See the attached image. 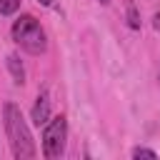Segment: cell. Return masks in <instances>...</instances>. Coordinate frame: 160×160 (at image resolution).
<instances>
[{"instance_id":"obj_10","label":"cell","mask_w":160,"mask_h":160,"mask_svg":"<svg viewBox=\"0 0 160 160\" xmlns=\"http://www.w3.org/2000/svg\"><path fill=\"white\" fill-rule=\"evenodd\" d=\"M38 2H40V5H50L52 0H38Z\"/></svg>"},{"instance_id":"obj_3","label":"cell","mask_w":160,"mask_h":160,"mask_svg":"<svg viewBox=\"0 0 160 160\" xmlns=\"http://www.w3.org/2000/svg\"><path fill=\"white\" fill-rule=\"evenodd\" d=\"M65 135H68V122H65L62 115H58V118L45 122V130H42V155L48 160H55V158L62 155Z\"/></svg>"},{"instance_id":"obj_7","label":"cell","mask_w":160,"mask_h":160,"mask_svg":"<svg viewBox=\"0 0 160 160\" xmlns=\"http://www.w3.org/2000/svg\"><path fill=\"white\" fill-rule=\"evenodd\" d=\"M20 8V0H0V15H12Z\"/></svg>"},{"instance_id":"obj_1","label":"cell","mask_w":160,"mask_h":160,"mask_svg":"<svg viewBox=\"0 0 160 160\" xmlns=\"http://www.w3.org/2000/svg\"><path fill=\"white\" fill-rule=\"evenodd\" d=\"M5 132H8V140H10V148H12V155L18 160H30L35 158V142H32V135L28 130V122L22 118V112L18 110L15 102H5Z\"/></svg>"},{"instance_id":"obj_6","label":"cell","mask_w":160,"mask_h":160,"mask_svg":"<svg viewBox=\"0 0 160 160\" xmlns=\"http://www.w3.org/2000/svg\"><path fill=\"white\" fill-rule=\"evenodd\" d=\"M125 15H128V25H130L132 30H140V12H138V8H135L132 0L125 2Z\"/></svg>"},{"instance_id":"obj_11","label":"cell","mask_w":160,"mask_h":160,"mask_svg":"<svg viewBox=\"0 0 160 160\" xmlns=\"http://www.w3.org/2000/svg\"><path fill=\"white\" fill-rule=\"evenodd\" d=\"M100 2H102V5H108V2H110V0H100Z\"/></svg>"},{"instance_id":"obj_4","label":"cell","mask_w":160,"mask_h":160,"mask_svg":"<svg viewBox=\"0 0 160 160\" xmlns=\"http://www.w3.org/2000/svg\"><path fill=\"white\" fill-rule=\"evenodd\" d=\"M30 118H32V122H35L38 128H40V125H45V122L50 120V100H48V95H45V92H40V95H38V100H35V105H32Z\"/></svg>"},{"instance_id":"obj_8","label":"cell","mask_w":160,"mask_h":160,"mask_svg":"<svg viewBox=\"0 0 160 160\" xmlns=\"http://www.w3.org/2000/svg\"><path fill=\"white\" fill-rule=\"evenodd\" d=\"M132 158H150V160H152V158H155V152H152V150H148V148H135V150H132Z\"/></svg>"},{"instance_id":"obj_9","label":"cell","mask_w":160,"mask_h":160,"mask_svg":"<svg viewBox=\"0 0 160 160\" xmlns=\"http://www.w3.org/2000/svg\"><path fill=\"white\" fill-rule=\"evenodd\" d=\"M152 28H155V30H160V12L152 18Z\"/></svg>"},{"instance_id":"obj_5","label":"cell","mask_w":160,"mask_h":160,"mask_svg":"<svg viewBox=\"0 0 160 160\" xmlns=\"http://www.w3.org/2000/svg\"><path fill=\"white\" fill-rule=\"evenodd\" d=\"M8 70H10V75H12V80L18 85L25 82V68H22V62H20L18 55H8Z\"/></svg>"},{"instance_id":"obj_2","label":"cell","mask_w":160,"mask_h":160,"mask_svg":"<svg viewBox=\"0 0 160 160\" xmlns=\"http://www.w3.org/2000/svg\"><path fill=\"white\" fill-rule=\"evenodd\" d=\"M12 38H15V42H18L22 50H28V52H32V55L45 52V48H48L45 32H42L40 22H38L32 15H20V18L12 22Z\"/></svg>"}]
</instances>
